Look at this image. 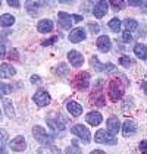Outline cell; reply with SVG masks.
Returning <instances> with one entry per match:
<instances>
[{
    "label": "cell",
    "mask_w": 147,
    "mask_h": 154,
    "mask_svg": "<svg viewBox=\"0 0 147 154\" xmlns=\"http://www.w3.org/2000/svg\"><path fill=\"white\" fill-rule=\"evenodd\" d=\"M109 28L112 31H115V32H119V31H121V19L112 18L109 21Z\"/></svg>",
    "instance_id": "28"
},
{
    "label": "cell",
    "mask_w": 147,
    "mask_h": 154,
    "mask_svg": "<svg viewBox=\"0 0 147 154\" xmlns=\"http://www.w3.org/2000/svg\"><path fill=\"white\" fill-rule=\"evenodd\" d=\"M96 44H97V48L100 51H103V53H108L112 47V44H110V38L108 35H100L97 38V41H96Z\"/></svg>",
    "instance_id": "15"
},
{
    "label": "cell",
    "mask_w": 147,
    "mask_h": 154,
    "mask_svg": "<svg viewBox=\"0 0 147 154\" xmlns=\"http://www.w3.org/2000/svg\"><path fill=\"white\" fill-rule=\"evenodd\" d=\"M0 154H8V153H6V150H5V148H0Z\"/></svg>",
    "instance_id": "48"
},
{
    "label": "cell",
    "mask_w": 147,
    "mask_h": 154,
    "mask_svg": "<svg viewBox=\"0 0 147 154\" xmlns=\"http://www.w3.org/2000/svg\"><path fill=\"white\" fill-rule=\"evenodd\" d=\"M68 60H69V63L75 66V68H80L83 63H84V57H83V54L80 53V51H77V50H71L69 53H68Z\"/></svg>",
    "instance_id": "9"
},
{
    "label": "cell",
    "mask_w": 147,
    "mask_h": 154,
    "mask_svg": "<svg viewBox=\"0 0 147 154\" xmlns=\"http://www.w3.org/2000/svg\"><path fill=\"white\" fill-rule=\"evenodd\" d=\"M2 104H3V109H5L6 115H8L9 118H13V116H15V109H13L12 101L8 100V98H3V100H2Z\"/></svg>",
    "instance_id": "22"
},
{
    "label": "cell",
    "mask_w": 147,
    "mask_h": 154,
    "mask_svg": "<svg viewBox=\"0 0 147 154\" xmlns=\"http://www.w3.org/2000/svg\"><path fill=\"white\" fill-rule=\"evenodd\" d=\"M119 63H121L122 66H125V68H130V66L133 65V60L130 59V56H121Z\"/></svg>",
    "instance_id": "33"
},
{
    "label": "cell",
    "mask_w": 147,
    "mask_h": 154,
    "mask_svg": "<svg viewBox=\"0 0 147 154\" xmlns=\"http://www.w3.org/2000/svg\"><path fill=\"white\" fill-rule=\"evenodd\" d=\"M112 6H115L116 8V11H121L124 6H125V2H122V0H119V2H116V0H112V2H109Z\"/></svg>",
    "instance_id": "34"
},
{
    "label": "cell",
    "mask_w": 147,
    "mask_h": 154,
    "mask_svg": "<svg viewBox=\"0 0 147 154\" xmlns=\"http://www.w3.org/2000/svg\"><path fill=\"white\" fill-rule=\"evenodd\" d=\"M124 95V88L121 87V84L116 79H112L109 82V97L112 101H118L121 100Z\"/></svg>",
    "instance_id": "4"
},
{
    "label": "cell",
    "mask_w": 147,
    "mask_h": 154,
    "mask_svg": "<svg viewBox=\"0 0 147 154\" xmlns=\"http://www.w3.org/2000/svg\"><path fill=\"white\" fill-rule=\"evenodd\" d=\"M140 151L143 154H147V140L140 142Z\"/></svg>",
    "instance_id": "38"
},
{
    "label": "cell",
    "mask_w": 147,
    "mask_h": 154,
    "mask_svg": "<svg viewBox=\"0 0 147 154\" xmlns=\"http://www.w3.org/2000/svg\"><path fill=\"white\" fill-rule=\"evenodd\" d=\"M55 73H56V75H59V76H65V75L68 73V68H66V65H65V63H61V65L58 66V69H55Z\"/></svg>",
    "instance_id": "30"
},
{
    "label": "cell",
    "mask_w": 147,
    "mask_h": 154,
    "mask_svg": "<svg viewBox=\"0 0 147 154\" xmlns=\"http://www.w3.org/2000/svg\"><path fill=\"white\" fill-rule=\"evenodd\" d=\"M8 5H9L11 8H16V9H19V8H21V2H19V0H9V2H8Z\"/></svg>",
    "instance_id": "36"
},
{
    "label": "cell",
    "mask_w": 147,
    "mask_h": 154,
    "mask_svg": "<svg viewBox=\"0 0 147 154\" xmlns=\"http://www.w3.org/2000/svg\"><path fill=\"white\" fill-rule=\"evenodd\" d=\"M124 25H125V31H128V32L135 31V29H137V26H138L137 21L133 19V18H127V19L124 21Z\"/></svg>",
    "instance_id": "26"
},
{
    "label": "cell",
    "mask_w": 147,
    "mask_h": 154,
    "mask_svg": "<svg viewBox=\"0 0 147 154\" xmlns=\"http://www.w3.org/2000/svg\"><path fill=\"white\" fill-rule=\"evenodd\" d=\"M0 120H2V115H0Z\"/></svg>",
    "instance_id": "49"
},
{
    "label": "cell",
    "mask_w": 147,
    "mask_h": 154,
    "mask_svg": "<svg viewBox=\"0 0 147 154\" xmlns=\"http://www.w3.org/2000/svg\"><path fill=\"white\" fill-rule=\"evenodd\" d=\"M128 5H130V6H141V2H135V0H131V2H128Z\"/></svg>",
    "instance_id": "45"
},
{
    "label": "cell",
    "mask_w": 147,
    "mask_h": 154,
    "mask_svg": "<svg viewBox=\"0 0 147 154\" xmlns=\"http://www.w3.org/2000/svg\"><path fill=\"white\" fill-rule=\"evenodd\" d=\"M8 138H9L8 132L5 129H0V148H5V144L8 141Z\"/></svg>",
    "instance_id": "32"
},
{
    "label": "cell",
    "mask_w": 147,
    "mask_h": 154,
    "mask_svg": "<svg viewBox=\"0 0 147 154\" xmlns=\"http://www.w3.org/2000/svg\"><path fill=\"white\" fill-rule=\"evenodd\" d=\"M38 5L36 2H27L25 3V8H27V12L30 13L31 16H37L38 15Z\"/></svg>",
    "instance_id": "25"
},
{
    "label": "cell",
    "mask_w": 147,
    "mask_h": 154,
    "mask_svg": "<svg viewBox=\"0 0 147 154\" xmlns=\"http://www.w3.org/2000/svg\"><path fill=\"white\" fill-rule=\"evenodd\" d=\"M56 40H58V37H52L49 40H44V41H43V46H52Z\"/></svg>",
    "instance_id": "39"
},
{
    "label": "cell",
    "mask_w": 147,
    "mask_h": 154,
    "mask_svg": "<svg viewBox=\"0 0 147 154\" xmlns=\"http://www.w3.org/2000/svg\"><path fill=\"white\" fill-rule=\"evenodd\" d=\"M88 29H90L93 34L100 32V26H99V24H93V22H90V24H88Z\"/></svg>",
    "instance_id": "35"
},
{
    "label": "cell",
    "mask_w": 147,
    "mask_h": 154,
    "mask_svg": "<svg viewBox=\"0 0 147 154\" xmlns=\"http://www.w3.org/2000/svg\"><path fill=\"white\" fill-rule=\"evenodd\" d=\"M91 100H93V104L96 106H105V97L102 94V91H96L94 95L91 97Z\"/></svg>",
    "instance_id": "27"
},
{
    "label": "cell",
    "mask_w": 147,
    "mask_h": 154,
    "mask_svg": "<svg viewBox=\"0 0 147 154\" xmlns=\"http://www.w3.org/2000/svg\"><path fill=\"white\" fill-rule=\"evenodd\" d=\"M71 132L74 135H77L84 144H88L91 141V134H90V131L87 129V126H84V125H75V126L71 128Z\"/></svg>",
    "instance_id": "5"
},
{
    "label": "cell",
    "mask_w": 147,
    "mask_h": 154,
    "mask_svg": "<svg viewBox=\"0 0 147 154\" xmlns=\"http://www.w3.org/2000/svg\"><path fill=\"white\" fill-rule=\"evenodd\" d=\"M37 29H38V32H41V34H46V32H50L52 29H53V21H50V19H41L38 25H37Z\"/></svg>",
    "instance_id": "18"
},
{
    "label": "cell",
    "mask_w": 147,
    "mask_h": 154,
    "mask_svg": "<svg viewBox=\"0 0 147 154\" xmlns=\"http://www.w3.org/2000/svg\"><path fill=\"white\" fill-rule=\"evenodd\" d=\"M134 54L141 60L147 59V47L144 44H135L134 46Z\"/></svg>",
    "instance_id": "21"
},
{
    "label": "cell",
    "mask_w": 147,
    "mask_h": 154,
    "mask_svg": "<svg viewBox=\"0 0 147 154\" xmlns=\"http://www.w3.org/2000/svg\"><path fill=\"white\" fill-rule=\"evenodd\" d=\"M94 141L99 144H108V145H115L118 142V138H115V135H112L110 132L105 129H100L94 135Z\"/></svg>",
    "instance_id": "3"
},
{
    "label": "cell",
    "mask_w": 147,
    "mask_h": 154,
    "mask_svg": "<svg viewBox=\"0 0 147 154\" xmlns=\"http://www.w3.org/2000/svg\"><path fill=\"white\" fill-rule=\"evenodd\" d=\"M8 37V31H0V41H6Z\"/></svg>",
    "instance_id": "42"
},
{
    "label": "cell",
    "mask_w": 147,
    "mask_h": 154,
    "mask_svg": "<svg viewBox=\"0 0 147 154\" xmlns=\"http://www.w3.org/2000/svg\"><path fill=\"white\" fill-rule=\"evenodd\" d=\"M108 9H109V3L108 2H97L96 5H94V9H93V13H94V16L100 19V18H103L106 12H108Z\"/></svg>",
    "instance_id": "13"
},
{
    "label": "cell",
    "mask_w": 147,
    "mask_h": 154,
    "mask_svg": "<svg viewBox=\"0 0 147 154\" xmlns=\"http://www.w3.org/2000/svg\"><path fill=\"white\" fill-rule=\"evenodd\" d=\"M140 85H141V88L144 90V93H146V95H147V81H141Z\"/></svg>",
    "instance_id": "46"
},
{
    "label": "cell",
    "mask_w": 147,
    "mask_h": 154,
    "mask_svg": "<svg viewBox=\"0 0 147 154\" xmlns=\"http://www.w3.org/2000/svg\"><path fill=\"white\" fill-rule=\"evenodd\" d=\"M33 135H34L36 141L40 142L41 145H52L53 141H55V138L50 134H47L43 126H38V125L33 128Z\"/></svg>",
    "instance_id": "1"
},
{
    "label": "cell",
    "mask_w": 147,
    "mask_h": 154,
    "mask_svg": "<svg viewBox=\"0 0 147 154\" xmlns=\"http://www.w3.org/2000/svg\"><path fill=\"white\" fill-rule=\"evenodd\" d=\"M9 145H11V150H13V151H24L25 147H27V141L22 135H18L11 141Z\"/></svg>",
    "instance_id": "12"
},
{
    "label": "cell",
    "mask_w": 147,
    "mask_h": 154,
    "mask_svg": "<svg viewBox=\"0 0 147 154\" xmlns=\"http://www.w3.org/2000/svg\"><path fill=\"white\" fill-rule=\"evenodd\" d=\"M0 6H2V2H0Z\"/></svg>",
    "instance_id": "50"
},
{
    "label": "cell",
    "mask_w": 147,
    "mask_h": 154,
    "mask_svg": "<svg viewBox=\"0 0 147 154\" xmlns=\"http://www.w3.org/2000/svg\"><path fill=\"white\" fill-rule=\"evenodd\" d=\"M15 73H16V71L11 65H8V63L0 65V78H12Z\"/></svg>",
    "instance_id": "19"
},
{
    "label": "cell",
    "mask_w": 147,
    "mask_h": 154,
    "mask_svg": "<svg viewBox=\"0 0 147 154\" xmlns=\"http://www.w3.org/2000/svg\"><path fill=\"white\" fill-rule=\"evenodd\" d=\"M15 24V18H13L12 15H9V13H5V15H2L0 16V26H12Z\"/></svg>",
    "instance_id": "24"
},
{
    "label": "cell",
    "mask_w": 147,
    "mask_h": 154,
    "mask_svg": "<svg viewBox=\"0 0 147 154\" xmlns=\"http://www.w3.org/2000/svg\"><path fill=\"white\" fill-rule=\"evenodd\" d=\"M81 153H83V151H81V148H80L75 142H74L71 147H68V148H66V154H81Z\"/></svg>",
    "instance_id": "31"
},
{
    "label": "cell",
    "mask_w": 147,
    "mask_h": 154,
    "mask_svg": "<svg viewBox=\"0 0 147 154\" xmlns=\"http://www.w3.org/2000/svg\"><path fill=\"white\" fill-rule=\"evenodd\" d=\"M33 100L36 101L37 106H40V107L49 106L50 101H52V98H50L49 93H47V91H44V90H38L36 94L33 95Z\"/></svg>",
    "instance_id": "7"
},
{
    "label": "cell",
    "mask_w": 147,
    "mask_h": 154,
    "mask_svg": "<svg viewBox=\"0 0 147 154\" xmlns=\"http://www.w3.org/2000/svg\"><path fill=\"white\" fill-rule=\"evenodd\" d=\"M122 40L125 43H130L131 40H133V37H131V32H128V31H124L122 32Z\"/></svg>",
    "instance_id": "37"
},
{
    "label": "cell",
    "mask_w": 147,
    "mask_h": 154,
    "mask_svg": "<svg viewBox=\"0 0 147 154\" xmlns=\"http://www.w3.org/2000/svg\"><path fill=\"white\" fill-rule=\"evenodd\" d=\"M66 109H68V112L72 115V116H81V113H83V106L80 104V103H77V101H68V104H66Z\"/></svg>",
    "instance_id": "17"
},
{
    "label": "cell",
    "mask_w": 147,
    "mask_h": 154,
    "mask_svg": "<svg viewBox=\"0 0 147 154\" xmlns=\"http://www.w3.org/2000/svg\"><path fill=\"white\" fill-rule=\"evenodd\" d=\"M5 54H6V48H5L3 44H0V59H2V57H5Z\"/></svg>",
    "instance_id": "43"
},
{
    "label": "cell",
    "mask_w": 147,
    "mask_h": 154,
    "mask_svg": "<svg viewBox=\"0 0 147 154\" xmlns=\"http://www.w3.org/2000/svg\"><path fill=\"white\" fill-rule=\"evenodd\" d=\"M31 82L33 84H40L41 82V81H40V76H38V75H33V76H31Z\"/></svg>",
    "instance_id": "40"
},
{
    "label": "cell",
    "mask_w": 147,
    "mask_h": 154,
    "mask_svg": "<svg viewBox=\"0 0 147 154\" xmlns=\"http://www.w3.org/2000/svg\"><path fill=\"white\" fill-rule=\"evenodd\" d=\"M46 122L50 128L53 131H63L65 129V119L61 113H56V112H52L47 115L46 118Z\"/></svg>",
    "instance_id": "2"
},
{
    "label": "cell",
    "mask_w": 147,
    "mask_h": 154,
    "mask_svg": "<svg viewBox=\"0 0 147 154\" xmlns=\"http://www.w3.org/2000/svg\"><path fill=\"white\" fill-rule=\"evenodd\" d=\"M38 154H61V150L55 145H43L38 148Z\"/></svg>",
    "instance_id": "23"
},
{
    "label": "cell",
    "mask_w": 147,
    "mask_h": 154,
    "mask_svg": "<svg viewBox=\"0 0 147 154\" xmlns=\"http://www.w3.org/2000/svg\"><path fill=\"white\" fill-rule=\"evenodd\" d=\"M9 93H12V87L0 81V97H3L5 94H9Z\"/></svg>",
    "instance_id": "29"
},
{
    "label": "cell",
    "mask_w": 147,
    "mask_h": 154,
    "mask_svg": "<svg viewBox=\"0 0 147 154\" xmlns=\"http://www.w3.org/2000/svg\"><path fill=\"white\" fill-rule=\"evenodd\" d=\"M83 21V16L80 15H72V22H81Z\"/></svg>",
    "instance_id": "41"
},
{
    "label": "cell",
    "mask_w": 147,
    "mask_h": 154,
    "mask_svg": "<svg viewBox=\"0 0 147 154\" xmlns=\"http://www.w3.org/2000/svg\"><path fill=\"white\" fill-rule=\"evenodd\" d=\"M86 119H87V122H88L90 125H93V126L100 125V123H102V120H103L102 115H100L99 112H90V113L86 116Z\"/></svg>",
    "instance_id": "20"
},
{
    "label": "cell",
    "mask_w": 147,
    "mask_h": 154,
    "mask_svg": "<svg viewBox=\"0 0 147 154\" xmlns=\"http://www.w3.org/2000/svg\"><path fill=\"white\" fill-rule=\"evenodd\" d=\"M72 85L77 90H86L90 85V73L88 72H81L78 73L72 81Z\"/></svg>",
    "instance_id": "6"
},
{
    "label": "cell",
    "mask_w": 147,
    "mask_h": 154,
    "mask_svg": "<svg viewBox=\"0 0 147 154\" xmlns=\"http://www.w3.org/2000/svg\"><path fill=\"white\" fill-rule=\"evenodd\" d=\"M9 59H13V60L18 59V56H16V50H11V56H9Z\"/></svg>",
    "instance_id": "44"
},
{
    "label": "cell",
    "mask_w": 147,
    "mask_h": 154,
    "mask_svg": "<svg viewBox=\"0 0 147 154\" xmlns=\"http://www.w3.org/2000/svg\"><path fill=\"white\" fill-rule=\"evenodd\" d=\"M121 128H122L124 137H131V135H134L135 132H137V123H135L133 119H127Z\"/></svg>",
    "instance_id": "10"
},
{
    "label": "cell",
    "mask_w": 147,
    "mask_h": 154,
    "mask_svg": "<svg viewBox=\"0 0 147 154\" xmlns=\"http://www.w3.org/2000/svg\"><path fill=\"white\" fill-rule=\"evenodd\" d=\"M106 125H108V132H110L112 135L118 134L119 129H121V122L116 116H110L108 120H106Z\"/></svg>",
    "instance_id": "14"
},
{
    "label": "cell",
    "mask_w": 147,
    "mask_h": 154,
    "mask_svg": "<svg viewBox=\"0 0 147 154\" xmlns=\"http://www.w3.org/2000/svg\"><path fill=\"white\" fill-rule=\"evenodd\" d=\"M58 18H59V25H61L63 29H71L72 15H68V13H65V12H59L58 13Z\"/></svg>",
    "instance_id": "16"
},
{
    "label": "cell",
    "mask_w": 147,
    "mask_h": 154,
    "mask_svg": "<svg viewBox=\"0 0 147 154\" xmlns=\"http://www.w3.org/2000/svg\"><path fill=\"white\" fill-rule=\"evenodd\" d=\"M90 154H106L105 151H102V150H94V151H91Z\"/></svg>",
    "instance_id": "47"
},
{
    "label": "cell",
    "mask_w": 147,
    "mask_h": 154,
    "mask_svg": "<svg viewBox=\"0 0 147 154\" xmlns=\"http://www.w3.org/2000/svg\"><path fill=\"white\" fill-rule=\"evenodd\" d=\"M90 65H91V66H93L96 71H99V72H112L113 69H115V66H113L112 63H108V65L100 63L96 56H93V57L90 59Z\"/></svg>",
    "instance_id": "8"
},
{
    "label": "cell",
    "mask_w": 147,
    "mask_h": 154,
    "mask_svg": "<svg viewBox=\"0 0 147 154\" xmlns=\"http://www.w3.org/2000/svg\"><path fill=\"white\" fill-rule=\"evenodd\" d=\"M86 29L84 28H75V29H72L71 32H69V41L71 43H80V41H83V40H86Z\"/></svg>",
    "instance_id": "11"
}]
</instances>
